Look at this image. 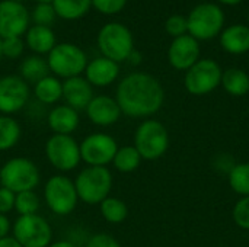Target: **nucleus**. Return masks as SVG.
<instances>
[{
	"label": "nucleus",
	"mask_w": 249,
	"mask_h": 247,
	"mask_svg": "<svg viewBox=\"0 0 249 247\" xmlns=\"http://www.w3.org/2000/svg\"><path fill=\"white\" fill-rule=\"evenodd\" d=\"M120 74L118 63L107 58V57H96L92 61H88L85 68V79L93 87H105L112 84Z\"/></svg>",
	"instance_id": "obj_17"
},
{
	"label": "nucleus",
	"mask_w": 249,
	"mask_h": 247,
	"mask_svg": "<svg viewBox=\"0 0 249 247\" xmlns=\"http://www.w3.org/2000/svg\"><path fill=\"white\" fill-rule=\"evenodd\" d=\"M0 186H1V185H0Z\"/></svg>",
	"instance_id": "obj_47"
},
{
	"label": "nucleus",
	"mask_w": 249,
	"mask_h": 247,
	"mask_svg": "<svg viewBox=\"0 0 249 247\" xmlns=\"http://www.w3.org/2000/svg\"><path fill=\"white\" fill-rule=\"evenodd\" d=\"M217 1L222 4H226V6H236V4L242 3L244 0H217Z\"/></svg>",
	"instance_id": "obj_42"
},
{
	"label": "nucleus",
	"mask_w": 249,
	"mask_h": 247,
	"mask_svg": "<svg viewBox=\"0 0 249 247\" xmlns=\"http://www.w3.org/2000/svg\"><path fill=\"white\" fill-rule=\"evenodd\" d=\"M13 237L23 247H48L51 245L53 230L47 220L38 214L19 215L15 221Z\"/></svg>",
	"instance_id": "obj_9"
},
{
	"label": "nucleus",
	"mask_w": 249,
	"mask_h": 247,
	"mask_svg": "<svg viewBox=\"0 0 249 247\" xmlns=\"http://www.w3.org/2000/svg\"><path fill=\"white\" fill-rule=\"evenodd\" d=\"M127 61H128V63H131L133 66H137V64H140V63H142V54H140L137 49H133V52L130 54V57L127 58Z\"/></svg>",
	"instance_id": "obj_40"
},
{
	"label": "nucleus",
	"mask_w": 249,
	"mask_h": 247,
	"mask_svg": "<svg viewBox=\"0 0 249 247\" xmlns=\"http://www.w3.org/2000/svg\"><path fill=\"white\" fill-rule=\"evenodd\" d=\"M127 4V0H92V7L102 15H117Z\"/></svg>",
	"instance_id": "obj_35"
},
{
	"label": "nucleus",
	"mask_w": 249,
	"mask_h": 247,
	"mask_svg": "<svg viewBox=\"0 0 249 247\" xmlns=\"http://www.w3.org/2000/svg\"><path fill=\"white\" fill-rule=\"evenodd\" d=\"M48 247H76L71 242H69V240H58V242H54V243H51Z\"/></svg>",
	"instance_id": "obj_41"
},
{
	"label": "nucleus",
	"mask_w": 249,
	"mask_h": 247,
	"mask_svg": "<svg viewBox=\"0 0 249 247\" xmlns=\"http://www.w3.org/2000/svg\"><path fill=\"white\" fill-rule=\"evenodd\" d=\"M86 247H121L120 243L117 242V239H114L109 234L105 233H98L93 234L92 237H89Z\"/></svg>",
	"instance_id": "obj_36"
},
{
	"label": "nucleus",
	"mask_w": 249,
	"mask_h": 247,
	"mask_svg": "<svg viewBox=\"0 0 249 247\" xmlns=\"http://www.w3.org/2000/svg\"><path fill=\"white\" fill-rule=\"evenodd\" d=\"M12 230V224H10V220L7 218V215H3L0 214V240L7 237L9 233Z\"/></svg>",
	"instance_id": "obj_38"
},
{
	"label": "nucleus",
	"mask_w": 249,
	"mask_h": 247,
	"mask_svg": "<svg viewBox=\"0 0 249 247\" xmlns=\"http://www.w3.org/2000/svg\"><path fill=\"white\" fill-rule=\"evenodd\" d=\"M39 170L36 165L26 157H13L0 169V185L13 194L34 191L39 183Z\"/></svg>",
	"instance_id": "obj_4"
},
{
	"label": "nucleus",
	"mask_w": 249,
	"mask_h": 247,
	"mask_svg": "<svg viewBox=\"0 0 249 247\" xmlns=\"http://www.w3.org/2000/svg\"><path fill=\"white\" fill-rule=\"evenodd\" d=\"M169 64L177 70H188L200 60V44L191 35L174 38L168 49Z\"/></svg>",
	"instance_id": "obj_15"
},
{
	"label": "nucleus",
	"mask_w": 249,
	"mask_h": 247,
	"mask_svg": "<svg viewBox=\"0 0 249 247\" xmlns=\"http://www.w3.org/2000/svg\"><path fill=\"white\" fill-rule=\"evenodd\" d=\"M63 98L70 108L86 109L93 99V86L82 76L66 79L63 82Z\"/></svg>",
	"instance_id": "obj_18"
},
{
	"label": "nucleus",
	"mask_w": 249,
	"mask_h": 247,
	"mask_svg": "<svg viewBox=\"0 0 249 247\" xmlns=\"http://www.w3.org/2000/svg\"><path fill=\"white\" fill-rule=\"evenodd\" d=\"M85 111L89 121L98 127H109L115 124L121 115V109L117 100L107 95L93 96V99L90 100Z\"/></svg>",
	"instance_id": "obj_16"
},
{
	"label": "nucleus",
	"mask_w": 249,
	"mask_h": 247,
	"mask_svg": "<svg viewBox=\"0 0 249 247\" xmlns=\"http://www.w3.org/2000/svg\"><path fill=\"white\" fill-rule=\"evenodd\" d=\"M248 23H249V10H248Z\"/></svg>",
	"instance_id": "obj_46"
},
{
	"label": "nucleus",
	"mask_w": 249,
	"mask_h": 247,
	"mask_svg": "<svg viewBox=\"0 0 249 247\" xmlns=\"http://www.w3.org/2000/svg\"><path fill=\"white\" fill-rule=\"evenodd\" d=\"M31 15L28 9L13 0L0 1V38L22 36L29 28Z\"/></svg>",
	"instance_id": "obj_14"
},
{
	"label": "nucleus",
	"mask_w": 249,
	"mask_h": 247,
	"mask_svg": "<svg viewBox=\"0 0 249 247\" xmlns=\"http://www.w3.org/2000/svg\"><path fill=\"white\" fill-rule=\"evenodd\" d=\"M45 156L50 165L60 172L76 169L80 162V146L71 135L54 134L45 144Z\"/></svg>",
	"instance_id": "obj_11"
},
{
	"label": "nucleus",
	"mask_w": 249,
	"mask_h": 247,
	"mask_svg": "<svg viewBox=\"0 0 249 247\" xmlns=\"http://www.w3.org/2000/svg\"><path fill=\"white\" fill-rule=\"evenodd\" d=\"M39 208V198L35 191H25L16 194L15 198V210L19 215H31L36 214Z\"/></svg>",
	"instance_id": "obj_30"
},
{
	"label": "nucleus",
	"mask_w": 249,
	"mask_h": 247,
	"mask_svg": "<svg viewBox=\"0 0 249 247\" xmlns=\"http://www.w3.org/2000/svg\"><path fill=\"white\" fill-rule=\"evenodd\" d=\"M13 1H19V3H22L23 0H13Z\"/></svg>",
	"instance_id": "obj_45"
},
{
	"label": "nucleus",
	"mask_w": 249,
	"mask_h": 247,
	"mask_svg": "<svg viewBox=\"0 0 249 247\" xmlns=\"http://www.w3.org/2000/svg\"><path fill=\"white\" fill-rule=\"evenodd\" d=\"M1 48H3V57L15 60V58H19L23 54L25 41L22 39V36L6 38V39H3Z\"/></svg>",
	"instance_id": "obj_34"
},
{
	"label": "nucleus",
	"mask_w": 249,
	"mask_h": 247,
	"mask_svg": "<svg viewBox=\"0 0 249 247\" xmlns=\"http://www.w3.org/2000/svg\"><path fill=\"white\" fill-rule=\"evenodd\" d=\"M35 98L44 105H54L63 98V82L55 76H47L34 87Z\"/></svg>",
	"instance_id": "obj_23"
},
{
	"label": "nucleus",
	"mask_w": 249,
	"mask_h": 247,
	"mask_svg": "<svg viewBox=\"0 0 249 247\" xmlns=\"http://www.w3.org/2000/svg\"><path fill=\"white\" fill-rule=\"evenodd\" d=\"M222 68L220 66L212 60L204 58L198 60L193 67H190L185 73L184 84L188 93L194 96H204L213 92L222 82Z\"/></svg>",
	"instance_id": "obj_10"
},
{
	"label": "nucleus",
	"mask_w": 249,
	"mask_h": 247,
	"mask_svg": "<svg viewBox=\"0 0 249 247\" xmlns=\"http://www.w3.org/2000/svg\"><path fill=\"white\" fill-rule=\"evenodd\" d=\"M55 17L57 15L53 4H45V3H36V6L31 13V19L34 20V25H41V26H50Z\"/></svg>",
	"instance_id": "obj_31"
},
{
	"label": "nucleus",
	"mask_w": 249,
	"mask_h": 247,
	"mask_svg": "<svg viewBox=\"0 0 249 247\" xmlns=\"http://www.w3.org/2000/svg\"><path fill=\"white\" fill-rule=\"evenodd\" d=\"M47 63L50 71L55 77L66 80L70 77H77L85 71L88 66V57L80 47L70 42H58L48 52Z\"/></svg>",
	"instance_id": "obj_6"
},
{
	"label": "nucleus",
	"mask_w": 249,
	"mask_h": 247,
	"mask_svg": "<svg viewBox=\"0 0 249 247\" xmlns=\"http://www.w3.org/2000/svg\"><path fill=\"white\" fill-rule=\"evenodd\" d=\"M19 76L26 83H38L44 77L50 76V67L47 60L36 54L23 58V61L19 66Z\"/></svg>",
	"instance_id": "obj_22"
},
{
	"label": "nucleus",
	"mask_w": 249,
	"mask_h": 247,
	"mask_svg": "<svg viewBox=\"0 0 249 247\" xmlns=\"http://www.w3.org/2000/svg\"><path fill=\"white\" fill-rule=\"evenodd\" d=\"M220 84L232 96H244L249 92V76L241 68H228L222 73Z\"/></svg>",
	"instance_id": "obj_24"
},
{
	"label": "nucleus",
	"mask_w": 249,
	"mask_h": 247,
	"mask_svg": "<svg viewBox=\"0 0 249 247\" xmlns=\"http://www.w3.org/2000/svg\"><path fill=\"white\" fill-rule=\"evenodd\" d=\"M25 44L36 55H42V54L48 55V52L55 47L57 41L50 26L32 25L28 28L25 33Z\"/></svg>",
	"instance_id": "obj_21"
},
{
	"label": "nucleus",
	"mask_w": 249,
	"mask_h": 247,
	"mask_svg": "<svg viewBox=\"0 0 249 247\" xmlns=\"http://www.w3.org/2000/svg\"><path fill=\"white\" fill-rule=\"evenodd\" d=\"M55 15L64 20H76L83 17L92 7V0H54Z\"/></svg>",
	"instance_id": "obj_25"
},
{
	"label": "nucleus",
	"mask_w": 249,
	"mask_h": 247,
	"mask_svg": "<svg viewBox=\"0 0 249 247\" xmlns=\"http://www.w3.org/2000/svg\"><path fill=\"white\" fill-rule=\"evenodd\" d=\"M47 122L54 134L70 135L79 127V114L69 105H58L50 111Z\"/></svg>",
	"instance_id": "obj_19"
},
{
	"label": "nucleus",
	"mask_w": 249,
	"mask_h": 247,
	"mask_svg": "<svg viewBox=\"0 0 249 247\" xmlns=\"http://www.w3.org/2000/svg\"><path fill=\"white\" fill-rule=\"evenodd\" d=\"M187 20L188 35L197 41H207L222 33L225 12L216 3H200L190 12Z\"/></svg>",
	"instance_id": "obj_5"
},
{
	"label": "nucleus",
	"mask_w": 249,
	"mask_h": 247,
	"mask_svg": "<svg viewBox=\"0 0 249 247\" xmlns=\"http://www.w3.org/2000/svg\"><path fill=\"white\" fill-rule=\"evenodd\" d=\"M142 163V156L136 150L134 146H125L117 150L112 165L114 167L121 173H130L134 172Z\"/></svg>",
	"instance_id": "obj_27"
},
{
	"label": "nucleus",
	"mask_w": 249,
	"mask_h": 247,
	"mask_svg": "<svg viewBox=\"0 0 249 247\" xmlns=\"http://www.w3.org/2000/svg\"><path fill=\"white\" fill-rule=\"evenodd\" d=\"M98 48L102 57H107L115 63L127 61L134 49V38L131 31L120 23H105L98 32Z\"/></svg>",
	"instance_id": "obj_2"
},
{
	"label": "nucleus",
	"mask_w": 249,
	"mask_h": 247,
	"mask_svg": "<svg viewBox=\"0 0 249 247\" xmlns=\"http://www.w3.org/2000/svg\"><path fill=\"white\" fill-rule=\"evenodd\" d=\"M29 99V86L20 76L0 77V112L12 115L23 109Z\"/></svg>",
	"instance_id": "obj_13"
},
{
	"label": "nucleus",
	"mask_w": 249,
	"mask_h": 247,
	"mask_svg": "<svg viewBox=\"0 0 249 247\" xmlns=\"http://www.w3.org/2000/svg\"><path fill=\"white\" fill-rule=\"evenodd\" d=\"M1 44H3V39L0 38V58L3 57V48H1Z\"/></svg>",
	"instance_id": "obj_44"
},
{
	"label": "nucleus",
	"mask_w": 249,
	"mask_h": 247,
	"mask_svg": "<svg viewBox=\"0 0 249 247\" xmlns=\"http://www.w3.org/2000/svg\"><path fill=\"white\" fill-rule=\"evenodd\" d=\"M99 208H101V215L105 218V221H108L111 224H120L128 215L127 205L118 198L108 197L107 199H104L99 204Z\"/></svg>",
	"instance_id": "obj_28"
},
{
	"label": "nucleus",
	"mask_w": 249,
	"mask_h": 247,
	"mask_svg": "<svg viewBox=\"0 0 249 247\" xmlns=\"http://www.w3.org/2000/svg\"><path fill=\"white\" fill-rule=\"evenodd\" d=\"M0 247H23V246H20V245L16 242V239H15L13 236H7V237H4V239H1V240H0Z\"/></svg>",
	"instance_id": "obj_39"
},
{
	"label": "nucleus",
	"mask_w": 249,
	"mask_h": 247,
	"mask_svg": "<svg viewBox=\"0 0 249 247\" xmlns=\"http://www.w3.org/2000/svg\"><path fill=\"white\" fill-rule=\"evenodd\" d=\"M44 199L50 211L57 215H69L74 211L79 197L74 182L64 175L51 176L44 188Z\"/></svg>",
	"instance_id": "obj_8"
},
{
	"label": "nucleus",
	"mask_w": 249,
	"mask_h": 247,
	"mask_svg": "<svg viewBox=\"0 0 249 247\" xmlns=\"http://www.w3.org/2000/svg\"><path fill=\"white\" fill-rule=\"evenodd\" d=\"M232 215L238 227L249 230V197H242V199L235 204Z\"/></svg>",
	"instance_id": "obj_33"
},
{
	"label": "nucleus",
	"mask_w": 249,
	"mask_h": 247,
	"mask_svg": "<svg viewBox=\"0 0 249 247\" xmlns=\"http://www.w3.org/2000/svg\"><path fill=\"white\" fill-rule=\"evenodd\" d=\"M79 146L82 162H85L88 166L107 167L108 163H112L118 150L115 138L105 132H93L88 135Z\"/></svg>",
	"instance_id": "obj_12"
},
{
	"label": "nucleus",
	"mask_w": 249,
	"mask_h": 247,
	"mask_svg": "<svg viewBox=\"0 0 249 247\" xmlns=\"http://www.w3.org/2000/svg\"><path fill=\"white\" fill-rule=\"evenodd\" d=\"M20 125L9 115H0V151L13 148L20 138Z\"/></svg>",
	"instance_id": "obj_26"
},
{
	"label": "nucleus",
	"mask_w": 249,
	"mask_h": 247,
	"mask_svg": "<svg viewBox=\"0 0 249 247\" xmlns=\"http://www.w3.org/2000/svg\"><path fill=\"white\" fill-rule=\"evenodd\" d=\"M77 197L88 205L101 204L109 197L112 188V175L107 167L88 166L74 181Z\"/></svg>",
	"instance_id": "obj_3"
},
{
	"label": "nucleus",
	"mask_w": 249,
	"mask_h": 247,
	"mask_svg": "<svg viewBox=\"0 0 249 247\" xmlns=\"http://www.w3.org/2000/svg\"><path fill=\"white\" fill-rule=\"evenodd\" d=\"M134 147L146 160L162 157L169 147V135L163 124L155 119L142 122L134 134Z\"/></svg>",
	"instance_id": "obj_7"
},
{
	"label": "nucleus",
	"mask_w": 249,
	"mask_h": 247,
	"mask_svg": "<svg viewBox=\"0 0 249 247\" xmlns=\"http://www.w3.org/2000/svg\"><path fill=\"white\" fill-rule=\"evenodd\" d=\"M36 3H45V4H53L54 0H35Z\"/></svg>",
	"instance_id": "obj_43"
},
{
	"label": "nucleus",
	"mask_w": 249,
	"mask_h": 247,
	"mask_svg": "<svg viewBox=\"0 0 249 247\" xmlns=\"http://www.w3.org/2000/svg\"><path fill=\"white\" fill-rule=\"evenodd\" d=\"M115 100L121 114L131 118H144L156 114L162 108L165 92L156 77L136 71L118 83Z\"/></svg>",
	"instance_id": "obj_1"
},
{
	"label": "nucleus",
	"mask_w": 249,
	"mask_h": 247,
	"mask_svg": "<svg viewBox=\"0 0 249 247\" xmlns=\"http://www.w3.org/2000/svg\"><path fill=\"white\" fill-rule=\"evenodd\" d=\"M229 183L236 194L249 197V163H239L232 167L229 172Z\"/></svg>",
	"instance_id": "obj_29"
},
{
	"label": "nucleus",
	"mask_w": 249,
	"mask_h": 247,
	"mask_svg": "<svg viewBox=\"0 0 249 247\" xmlns=\"http://www.w3.org/2000/svg\"><path fill=\"white\" fill-rule=\"evenodd\" d=\"M165 31L174 38L187 35L188 33L187 16H184V15H172V16H169L166 19V22H165Z\"/></svg>",
	"instance_id": "obj_32"
},
{
	"label": "nucleus",
	"mask_w": 249,
	"mask_h": 247,
	"mask_svg": "<svg viewBox=\"0 0 249 247\" xmlns=\"http://www.w3.org/2000/svg\"><path fill=\"white\" fill-rule=\"evenodd\" d=\"M222 48L233 55H241L249 51V26L236 23L225 28L220 33Z\"/></svg>",
	"instance_id": "obj_20"
},
{
	"label": "nucleus",
	"mask_w": 249,
	"mask_h": 247,
	"mask_svg": "<svg viewBox=\"0 0 249 247\" xmlns=\"http://www.w3.org/2000/svg\"><path fill=\"white\" fill-rule=\"evenodd\" d=\"M15 198L16 194L0 186V214L7 215L12 210H15Z\"/></svg>",
	"instance_id": "obj_37"
}]
</instances>
